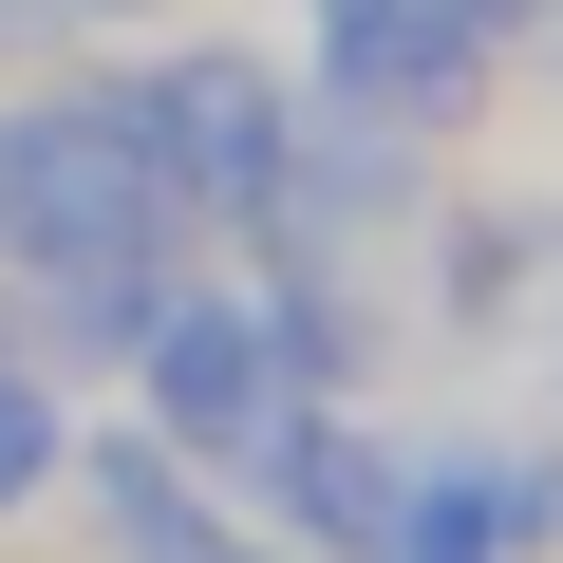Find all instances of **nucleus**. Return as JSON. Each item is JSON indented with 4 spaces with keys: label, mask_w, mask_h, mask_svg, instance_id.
<instances>
[{
    "label": "nucleus",
    "mask_w": 563,
    "mask_h": 563,
    "mask_svg": "<svg viewBox=\"0 0 563 563\" xmlns=\"http://www.w3.org/2000/svg\"><path fill=\"white\" fill-rule=\"evenodd\" d=\"M432 20H470V38H507V57H526V38L563 20V0H432Z\"/></svg>",
    "instance_id": "9"
},
{
    "label": "nucleus",
    "mask_w": 563,
    "mask_h": 563,
    "mask_svg": "<svg viewBox=\"0 0 563 563\" xmlns=\"http://www.w3.org/2000/svg\"><path fill=\"white\" fill-rule=\"evenodd\" d=\"M526 76H544V95H563V20H544V38H526Z\"/></svg>",
    "instance_id": "12"
},
{
    "label": "nucleus",
    "mask_w": 563,
    "mask_h": 563,
    "mask_svg": "<svg viewBox=\"0 0 563 563\" xmlns=\"http://www.w3.org/2000/svg\"><path fill=\"white\" fill-rule=\"evenodd\" d=\"M526 357H544V432H563V301H544V339H526Z\"/></svg>",
    "instance_id": "11"
},
{
    "label": "nucleus",
    "mask_w": 563,
    "mask_h": 563,
    "mask_svg": "<svg viewBox=\"0 0 563 563\" xmlns=\"http://www.w3.org/2000/svg\"><path fill=\"white\" fill-rule=\"evenodd\" d=\"M38 57H95V38L57 20V0H0V76H38Z\"/></svg>",
    "instance_id": "8"
},
{
    "label": "nucleus",
    "mask_w": 563,
    "mask_h": 563,
    "mask_svg": "<svg viewBox=\"0 0 563 563\" xmlns=\"http://www.w3.org/2000/svg\"><path fill=\"white\" fill-rule=\"evenodd\" d=\"M395 470H413V432H395V395H282V432L225 470L301 563H395Z\"/></svg>",
    "instance_id": "6"
},
{
    "label": "nucleus",
    "mask_w": 563,
    "mask_h": 563,
    "mask_svg": "<svg viewBox=\"0 0 563 563\" xmlns=\"http://www.w3.org/2000/svg\"><path fill=\"white\" fill-rule=\"evenodd\" d=\"M76 376L38 357V339H0V544H20V526H57V488H76Z\"/></svg>",
    "instance_id": "7"
},
{
    "label": "nucleus",
    "mask_w": 563,
    "mask_h": 563,
    "mask_svg": "<svg viewBox=\"0 0 563 563\" xmlns=\"http://www.w3.org/2000/svg\"><path fill=\"white\" fill-rule=\"evenodd\" d=\"M57 20H76V38H132V20H169V0H57Z\"/></svg>",
    "instance_id": "10"
},
{
    "label": "nucleus",
    "mask_w": 563,
    "mask_h": 563,
    "mask_svg": "<svg viewBox=\"0 0 563 563\" xmlns=\"http://www.w3.org/2000/svg\"><path fill=\"white\" fill-rule=\"evenodd\" d=\"M395 301H413V339H451V357L544 339V301H563V188L432 169V207H413V244H395Z\"/></svg>",
    "instance_id": "4"
},
{
    "label": "nucleus",
    "mask_w": 563,
    "mask_h": 563,
    "mask_svg": "<svg viewBox=\"0 0 563 563\" xmlns=\"http://www.w3.org/2000/svg\"><path fill=\"white\" fill-rule=\"evenodd\" d=\"M395 563H563V432L544 413H451L395 470Z\"/></svg>",
    "instance_id": "5"
},
{
    "label": "nucleus",
    "mask_w": 563,
    "mask_h": 563,
    "mask_svg": "<svg viewBox=\"0 0 563 563\" xmlns=\"http://www.w3.org/2000/svg\"><path fill=\"white\" fill-rule=\"evenodd\" d=\"M113 95H132V151H151L169 225H188V244H244V207H263L282 132H301L282 38H132V57H113Z\"/></svg>",
    "instance_id": "1"
},
{
    "label": "nucleus",
    "mask_w": 563,
    "mask_h": 563,
    "mask_svg": "<svg viewBox=\"0 0 563 563\" xmlns=\"http://www.w3.org/2000/svg\"><path fill=\"white\" fill-rule=\"evenodd\" d=\"M282 76H301L320 113H376L395 151H470L526 57L470 38V20H432V0H282Z\"/></svg>",
    "instance_id": "3"
},
{
    "label": "nucleus",
    "mask_w": 563,
    "mask_h": 563,
    "mask_svg": "<svg viewBox=\"0 0 563 563\" xmlns=\"http://www.w3.org/2000/svg\"><path fill=\"white\" fill-rule=\"evenodd\" d=\"M113 395L188 451V470H244L263 432H282V395H301V357H282V301H263V263H188L169 301H151V339L113 357Z\"/></svg>",
    "instance_id": "2"
}]
</instances>
